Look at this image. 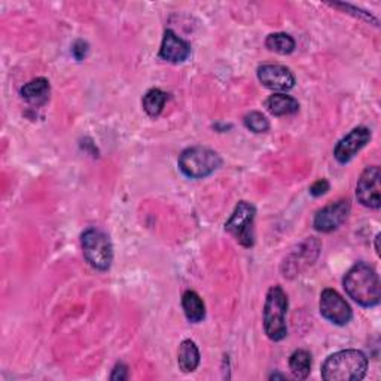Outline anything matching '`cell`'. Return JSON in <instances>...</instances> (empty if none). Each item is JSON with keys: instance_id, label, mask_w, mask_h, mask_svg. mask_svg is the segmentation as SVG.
Masks as SVG:
<instances>
[{"instance_id": "1", "label": "cell", "mask_w": 381, "mask_h": 381, "mask_svg": "<svg viewBox=\"0 0 381 381\" xmlns=\"http://www.w3.org/2000/svg\"><path fill=\"white\" fill-rule=\"evenodd\" d=\"M343 286L347 295L358 302L359 306L371 308L380 304L381 298V287L377 271L365 264V262H358L353 266L347 274L344 275Z\"/></svg>"}, {"instance_id": "2", "label": "cell", "mask_w": 381, "mask_h": 381, "mask_svg": "<svg viewBox=\"0 0 381 381\" xmlns=\"http://www.w3.org/2000/svg\"><path fill=\"white\" fill-rule=\"evenodd\" d=\"M368 370V358L361 350H341L327 358L322 365L325 381H359Z\"/></svg>"}, {"instance_id": "3", "label": "cell", "mask_w": 381, "mask_h": 381, "mask_svg": "<svg viewBox=\"0 0 381 381\" xmlns=\"http://www.w3.org/2000/svg\"><path fill=\"white\" fill-rule=\"evenodd\" d=\"M287 295L282 286H273L266 298L264 304V331L271 341H282L287 335L286 314H287Z\"/></svg>"}, {"instance_id": "4", "label": "cell", "mask_w": 381, "mask_h": 381, "mask_svg": "<svg viewBox=\"0 0 381 381\" xmlns=\"http://www.w3.org/2000/svg\"><path fill=\"white\" fill-rule=\"evenodd\" d=\"M179 168L187 177L204 179L215 173L222 165L218 152L206 146H192L183 151L179 156Z\"/></svg>"}, {"instance_id": "5", "label": "cell", "mask_w": 381, "mask_h": 381, "mask_svg": "<svg viewBox=\"0 0 381 381\" xmlns=\"http://www.w3.org/2000/svg\"><path fill=\"white\" fill-rule=\"evenodd\" d=\"M82 251L91 267L108 271L113 261V249L109 237L97 228H88L81 235Z\"/></svg>"}, {"instance_id": "6", "label": "cell", "mask_w": 381, "mask_h": 381, "mask_svg": "<svg viewBox=\"0 0 381 381\" xmlns=\"http://www.w3.org/2000/svg\"><path fill=\"white\" fill-rule=\"evenodd\" d=\"M255 206L247 201H240L235 206L231 218L225 223V231L230 232L243 247H252L255 244Z\"/></svg>"}, {"instance_id": "7", "label": "cell", "mask_w": 381, "mask_h": 381, "mask_svg": "<svg viewBox=\"0 0 381 381\" xmlns=\"http://www.w3.org/2000/svg\"><path fill=\"white\" fill-rule=\"evenodd\" d=\"M320 314L334 325L346 326L353 319V311L349 302L334 289H325L320 294Z\"/></svg>"}, {"instance_id": "8", "label": "cell", "mask_w": 381, "mask_h": 381, "mask_svg": "<svg viewBox=\"0 0 381 381\" xmlns=\"http://www.w3.org/2000/svg\"><path fill=\"white\" fill-rule=\"evenodd\" d=\"M380 177L381 172L378 165L366 167L362 172L356 185V199L362 206L375 210L380 208Z\"/></svg>"}, {"instance_id": "9", "label": "cell", "mask_w": 381, "mask_h": 381, "mask_svg": "<svg viewBox=\"0 0 381 381\" xmlns=\"http://www.w3.org/2000/svg\"><path fill=\"white\" fill-rule=\"evenodd\" d=\"M350 215V203L339 200L331 206H326L314 215L313 227L319 232H332L338 230Z\"/></svg>"}, {"instance_id": "10", "label": "cell", "mask_w": 381, "mask_h": 381, "mask_svg": "<svg viewBox=\"0 0 381 381\" xmlns=\"http://www.w3.org/2000/svg\"><path fill=\"white\" fill-rule=\"evenodd\" d=\"M371 140V130L366 127L353 128L350 133L341 139L334 149V156L339 164H347L353 160L362 148L366 146V143Z\"/></svg>"}, {"instance_id": "11", "label": "cell", "mask_w": 381, "mask_h": 381, "mask_svg": "<svg viewBox=\"0 0 381 381\" xmlns=\"http://www.w3.org/2000/svg\"><path fill=\"white\" fill-rule=\"evenodd\" d=\"M258 80L268 89L289 91L295 87V76L282 64H262L258 68Z\"/></svg>"}, {"instance_id": "12", "label": "cell", "mask_w": 381, "mask_h": 381, "mask_svg": "<svg viewBox=\"0 0 381 381\" xmlns=\"http://www.w3.org/2000/svg\"><path fill=\"white\" fill-rule=\"evenodd\" d=\"M189 54H191L189 44L180 39L175 32L165 30L160 48V58L170 63H183L189 57Z\"/></svg>"}, {"instance_id": "13", "label": "cell", "mask_w": 381, "mask_h": 381, "mask_svg": "<svg viewBox=\"0 0 381 381\" xmlns=\"http://www.w3.org/2000/svg\"><path fill=\"white\" fill-rule=\"evenodd\" d=\"M49 91L51 87L48 80H45V77H36V80L30 81L21 88V96L29 103L41 106V104H45L48 101Z\"/></svg>"}, {"instance_id": "14", "label": "cell", "mask_w": 381, "mask_h": 381, "mask_svg": "<svg viewBox=\"0 0 381 381\" xmlns=\"http://www.w3.org/2000/svg\"><path fill=\"white\" fill-rule=\"evenodd\" d=\"M266 109L274 116H286L294 115L299 111V103L296 99L287 94H273L270 96L266 103Z\"/></svg>"}, {"instance_id": "15", "label": "cell", "mask_w": 381, "mask_h": 381, "mask_svg": "<svg viewBox=\"0 0 381 381\" xmlns=\"http://www.w3.org/2000/svg\"><path fill=\"white\" fill-rule=\"evenodd\" d=\"M177 363L182 373H194L200 365V351L194 341L185 339L179 347Z\"/></svg>"}, {"instance_id": "16", "label": "cell", "mask_w": 381, "mask_h": 381, "mask_svg": "<svg viewBox=\"0 0 381 381\" xmlns=\"http://www.w3.org/2000/svg\"><path fill=\"white\" fill-rule=\"evenodd\" d=\"M182 307L191 323H200L206 318V306L200 295L194 291H187L182 295Z\"/></svg>"}, {"instance_id": "17", "label": "cell", "mask_w": 381, "mask_h": 381, "mask_svg": "<svg viewBox=\"0 0 381 381\" xmlns=\"http://www.w3.org/2000/svg\"><path fill=\"white\" fill-rule=\"evenodd\" d=\"M289 370L298 380H306L311 373V354L307 350L298 349L289 358Z\"/></svg>"}, {"instance_id": "18", "label": "cell", "mask_w": 381, "mask_h": 381, "mask_svg": "<svg viewBox=\"0 0 381 381\" xmlns=\"http://www.w3.org/2000/svg\"><path fill=\"white\" fill-rule=\"evenodd\" d=\"M167 99H168L167 93H164V91H161L160 88L149 89L148 93L143 96V100H142L144 112H146L151 118L160 116V113L163 112L165 106Z\"/></svg>"}, {"instance_id": "19", "label": "cell", "mask_w": 381, "mask_h": 381, "mask_svg": "<svg viewBox=\"0 0 381 381\" xmlns=\"http://www.w3.org/2000/svg\"><path fill=\"white\" fill-rule=\"evenodd\" d=\"M266 46L273 52H277V54L287 56V54H292V52L295 51L296 44H295V39L291 35L271 33L266 39Z\"/></svg>"}, {"instance_id": "20", "label": "cell", "mask_w": 381, "mask_h": 381, "mask_svg": "<svg viewBox=\"0 0 381 381\" xmlns=\"http://www.w3.org/2000/svg\"><path fill=\"white\" fill-rule=\"evenodd\" d=\"M244 125L247 130L254 131V133H267L270 130V121L266 118V115H262L261 112H251L244 116Z\"/></svg>"}, {"instance_id": "21", "label": "cell", "mask_w": 381, "mask_h": 381, "mask_svg": "<svg viewBox=\"0 0 381 381\" xmlns=\"http://www.w3.org/2000/svg\"><path fill=\"white\" fill-rule=\"evenodd\" d=\"M88 51H89V46L85 41H82V39H77V41L72 45V56L77 61H82L88 56Z\"/></svg>"}, {"instance_id": "22", "label": "cell", "mask_w": 381, "mask_h": 381, "mask_svg": "<svg viewBox=\"0 0 381 381\" xmlns=\"http://www.w3.org/2000/svg\"><path fill=\"white\" fill-rule=\"evenodd\" d=\"M331 185H330V182H327L326 179H319L313 183V185L310 187V194L313 196H322L325 195L327 191H330Z\"/></svg>"}, {"instance_id": "23", "label": "cell", "mask_w": 381, "mask_h": 381, "mask_svg": "<svg viewBox=\"0 0 381 381\" xmlns=\"http://www.w3.org/2000/svg\"><path fill=\"white\" fill-rule=\"evenodd\" d=\"M112 381H124L128 380V366L124 362H118L111 374Z\"/></svg>"}, {"instance_id": "24", "label": "cell", "mask_w": 381, "mask_h": 381, "mask_svg": "<svg viewBox=\"0 0 381 381\" xmlns=\"http://www.w3.org/2000/svg\"><path fill=\"white\" fill-rule=\"evenodd\" d=\"M332 6H337V8H344V9H356V8H353V6H350V5H344V4H334ZM356 15H362V17H365L366 20H373L375 24H377V20L375 18H373L371 17V14H368V12H363V11H358V14Z\"/></svg>"}, {"instance_id": "25", "label": "cell", "mask_w": 381, "mask_h": 381, "mask_svg": "<svg viewBox=\"0 0 381 381\" xmlns=\"http://www.w3.org/2000/svg\"><path fill=\"white\" fill-rule=\"evenodd\" d=\"M271 380H277V378H280V380H285V375H280V374H273L271 377H270Z\"/></svg>"}, {"instance_id": "26", "label": "cell", "mask_w": 381, "mask_h": 381, "mask_svg": "<svg viewBox=\"0 0 381 381\" xmlns=\"http://www.w3.org/2000/svg\"><path fill=\"white\" fill-rule=\"evenodd\" d=\"M378 239H380V235H377V237H375V249H377V255H380V247H378Z\"/></svg>"}]
</instances>
